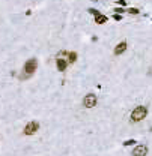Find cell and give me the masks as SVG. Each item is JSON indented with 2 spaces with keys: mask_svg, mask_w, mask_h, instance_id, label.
I'll list each match as a JSON object with an SVG mask.
<instances>
[{
  "mask_svg": "<svg viewBox=\"0 0 152 156\" xmlns=\"http://www.w3.org/2000/svg\"><path fill=\"white\" fill-rule=\"evenodd\" d=\"M148 116V108L146 107H136L131 111V122H142Z\"/></svg>",
  "mask_w": 152,
  "mask_h": 156,
  "instance_id": "obj_1",
  "label": "cell"
},
{
  "mask_svg": "<svg viewBox=\"0 0 152 156\" xmlns=\"http://www.w3.org/2000/svg\"><path fill=\"white\" fill-rule=\"evenodd\" d=\"M36 68H38V62H36V59H30V60H27V62L24 63V74H26L27 77H30V75L35 74Z\"/></svg>",
  "mask_w": 152,
  "mask_h": 156,
  "instance_id": "obj_2",
  "label": "cell"
},
{
  "mask_svg": "<svg viewBox=\"0 0 152 156\" xmlns=\"http://www.w3.org/2000/svg\"><path fill=\"white\" fill-rule=\"evenodd\" d=\"M97 101H98V98H97L93 93H89V95H86V96L83 98V105H84L86 108H93V107L97 105Z\"/></svg>",
  "mask_w": 152,
  "mask_h": 156,
  "instance_id": "obj_3",
  "label": "cell"
},
{
  "mask_svg": "<svg viewBox=\"0 0 152 156\" xmlns=\"http://www.w3.org/2000/svg\"><path fill=\"white\" fill-rule=\"evenodd\" d=\"M39 129V123L38 122H29L24 128V135H33L36 131Z\"/></svg>",
  "mask_w": 152,
  "mask_h": 156,
  "instance_id": "obj_4",
  "label": "cell"
},
{
  "mask_svg": "<svg viewBox=\"0 0 152 156\" xmlns=\"http://www.w3.org/2000/svg\"><path fill=\"white\" fill-rule=\"evenodd\" d=\"M131 155L133 156H146L148 155V147H146L145 144H139V146H136V147L133 149Z\"/></svg>",
  "mask_w": 152,
  "mask_h": 156,
  "instance_id": "obj_5",
  "label": "cell"
},
{
  "mask_svg": "<svg viewBox=\"0 0 152 156\" xmlns=\"http://www.w3.org/2000/svg\"><path fill=\"white\" fill-rule=\"evenodd\" d=\"M125 50H127V42L124 41V42H119V44L115 47V51H113V53H115L116 56H121V54L125 53Z\"/></svg>",
  "mask_w": 152,
  "mask_h": 156,
  "instance_id": "obj_6",
  "label": "cell"
},
{
  "mask_svg": "<svg viewBox=\"0 0 152 156\" xmlns=\"http://www.w3.org/2000/svg\"><path fill=\"white\" fill-rule=\"evenodd\" d=\"M56 65H57V69H59L60 72H65V69L68 68V60L57 59V60H56Z\"/></svg>",
  "mask_w": 152,
  "mask_h": 156,
  "instance_id": "obj_7",
  "label": "cell"
},
{
  "mask_svg": "<svg viewBox=\"0 0 152 156\" xmlns=\"http://www.w3.org/2000/svg\"><path fill=\"white\" fill-rule=\"evenodd\" d=\"M107 20H109V18H107L106 15H103V14H100V15L95 17V23H97V24H104V23H107Z\"/></svg>",
  "mask_w": 152,
  "mask_h": 156,
  "instance_id": "obj_8",
  "label": "cell"
},
{
  "mask_svg": "<svg viewBox=\"0 0 152 156\" xmlns=\"http://www.w3.org/2000/svg\"><path fill=\"white\" fill-rule=\"evenodd\" d=\"M75 60H77V53L69 51V54H68V63H74Z\"/></svg>",
  "mask_w": 152,
  "mask_h": 156,
  "instance_id": "obj_9",
  "label": "cell"
},
{
  "mask_svg": "<svg viewBox=\"0 0 152 156\" xmlns=\"http://www.w3.org/2000/svg\"><path fill=\"white\" fill-rule=\"evenodd\" d=\"M87 12H89V14H92V15H95V17L101 14L100 11H97V9H93V8H89V9H87Z\"/></svg>",
  "mask_w": 152,
  "mask_h": 156,
  "instance_id": "obj_10",
  "label": "cell"
},
{
  "mask_svg": "<svg viewBox=\"0 0 152 156\" xmlns=\"http://www.w3.org/2000/svg\"><path fill=\"white\" fill-rule=\"evenodd\" d=\"M127 12H128V14H131V15H137V14H139V9H137V8H130Z\"/></svg>",
  "mask_w": 152,
  "mask_h": 156,
  "instance_id": "obj_11",
  "label": "cell"
},
{
  "mask_svg": "<svg viewBox=\"0 0 152 156\" xmlns=\"http://www.w3.org/2000/svg\"><path fill=\"white\" fill-rule=\"evenodd\" d=\"M133 144H136V140H127L124 143V146H133Z\"/></svg>",
  "mask_w": 152,
  "mask_h": 156,
  "instance_id": "obj_12",
  "label": "cell"
},
{
  "mask_svg": "<svg viewBox=\"0 0 152 156\" xmlns=\"http://www.w3.org/2000/svg\"><path fill=\"white\" fill-rule=\"evenodd\" d=\"M115 12L121 15V14H124V12H125V8H116V9H115Z\"/></svg>",
  "mask_w": 152,
  "mask_h": 156,
  "instance_id": "obj_13",
  "label": "cell"
},
{
  "mask_svg": "<svg viewBox=\"0 0 152 156\" xmlns=\"http://www.w3.org/2000/svg\"><path fill=\"white\" fill-rule=\"evenodd\" d=\"M113 18H115L116 21H121V20H122V15H119V14H115V15H113Z\"/></svg>",
  "mask_w": 152,
  "mask_h": 156,
  "instance_id": "obj_14",
  "label": "cell"
},
{
  "mask_svg": "<svg viewBox=\"0 0 152 156\" xmlns=\"http://www.w3.org/2000/svg\"><path fill=\"white\" fill-rule=\"evenodd\" d=\"M118 3L122 5V6H127V2H125V0H118Z\"/></svg>",
  "mask_w": 152,
  "mask_h": 156,
  "instance_id": "obj_15",
  "label": "cell"
},
{
  "mask_svg": "<svg viewBox=\"0 0 152 156\" xmlns=\"http://www.w3.org/2000/svg\"><path fill=\"white\" fill-rule=\"evenodd\" d=\"M92 2H98V0H92Z\"/></svg>",
  "mask_w": 152,
  "mask_h": 156,
  "instance_id": "obj_16",
  "label": "cell"
}]
</instances>
